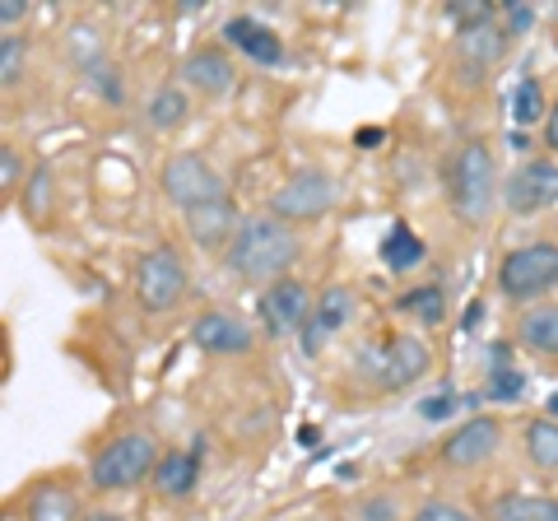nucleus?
<instances>
[{"mask_svg": "<svg viewBox=\"0 0 558 521\" xmlns=\"http://www.w3.org/2000/svg\"><path fill=\"white\" fill-rule=\"evenodd\" d=\"M303 242L299 233L289 229L284 219L275 215H252L242 219L238 238L229 242V252H223V266H229L238 280H284V270L299 260Z\"/></svg>", "mask_w": 558, "mask_h": 521, "instance_id": "f257e3e1", "label": "nucleus"}, {"mask_svg": "<svg viewBox=\"0 0 558 521\" xmlns=\"http://www.w3.org/2000/svg\"><path fill=\"white\" fill-rule=\"evenodd\" d=\"M447 196L457 205L461 219H484L494 210V196H498V172H494V154L488 145L470 141L451 154L447 163Z\"/></svg>", "mask_w": 558, "mask_h": 521, "instance_id": "f03ea898", "label": "nucleus"}, {"mask_svg": "<svg viewBox=\"0 0 558 521\" xmlns=\"http://www.w3.org/2000/svg\"><path fill=\"white\" fill-rule=\"evenodd\" d=\"M159 471V447L149 433H117L112 443H102L94 451V489H131L140 480H154Z\"/></svg>", "mask_w": 558, "mask_h": 521, "instance_id": "7ed1b4c3", "label": "nucleus"}, {"mask_svg": "<svg viewBox=\"0 0 558 521\" xmlns=\"http://www.w3.org/2000/svg\"><path fill=\"white\" fill-rule=\"evenodd\" d=\"M498 289L517 303L558 289V242H526V247H512L498 260Z\"/></svg>", "mask_w": 558, "mask_h": 521, "instance_id": "20e7f679", "label": "nucleus"}, {"mask_svg": "<svg viewBox=\"0 0 558 521\" xmlns=\"http://www.w3.org/2000/svg\"><path fill=\"white\" fill-rule=\"evenodd\" d=\"M135 299L145 312H172L186 299V266L172 247H154L135 266Z\"/></svg>", "mask_w": 558, "mask_h": 521, "instance_id": "39448f33", "label": "nucleus"}, {"mask_svg": "<svg viewBox=\"0 0 558 521\" xmlns=\"http://www.w3.org/2000/svg\"><path fill=\"white\" fill-rule=\"evenodd\" d=\"M159 186L182 215L196 210V205H205V201L229 196V191H223V178L201 159V154H172V159L163 163V172H159Z\"/></svg>", "mask_w": 558, "mask_h": 521, "instance_id": "423d86ee", "label": "nucleus"}, {"mask_svg": "<svg viewBox=\"0 0 558 521\" xmlns=\"http://www.w3.org/2000/svg\"><path fill=\"white\" fill-rule=\"evenodd\" d=\"M330 205H336V182H330L322 168H303L270 196V215L284 219V223L289 219L307 223V219H322Z\"/></svg>", "mask_w": 558, "mask_h": 521, "instance_id": "0eeeda50", "label": "nucleus"}, {"mask_svg": "<svg viewBox=\"0 0 558 521\" xmlns=\"http://www.w3.org/2000/svg\"><path fill=\"white\" fill-rule=\"evenodd\" d=\"M428 363H433V354L418 336H387L373 354V377H377V387H387V391H405L428 373Z\"/></svg>", "mask_w": 558, "mask_h": 521, "instance_id": "6e6552de", "label": "nucleus"}, {"mask_svg": "<svg viewBox=\"0 0 558 521\" xmlns=\"http://www.w3.org/2000/svg\"><path fill=\"white\" fill-rule=\"evenodd\" d=\"M312 289L303 280H293V275H284V280H275L266 293H260V326H266L270 336H289V331H303L307 317H312Z\"/></svg>", "mask_w": 558, "mask_h": 521, "instance_id": "1a4fd4ad", "label": "nucleus"}, {"mask_svg": "<svg viewBox=\"0 0 558 521\" xmlns=\"http://www.w3.org/2000/svg\"><path fill=\"white\" fill-rule=\"evenodd\" d=\"M502 201H508L512 215H539L558 205V163L554 159H526L508 186H502Z\"/></svg>", "mask_w": 558, "mask_h": 521, "instance_id": "9d476101", "label": "nucleus"}, {"mask_svg": "<svg viewBox=\"0 0 558 521\" xmlns=\"http://www.w3.org/2000/svg\"><path fill=\"white\" fill-rule=\"evenodd\" d=\"M354 307H359V299H354V289H349V284H330L326 293H317V307H312L307 326L299 331L303 336V354L326 350V340L354 322Z\"/></svg>", "mask_w": 558, "mask_h": 521, "instance_id": "9b49d317", "label": "nucleus"}, {"mask_svg": "<svg viewBox=\"0 0 558 521\" xmlns=\"http://www.w3.org/2000/svg\"><path fill=\"white\" fill-rule=\"evenodd\" d=\"M498 447H502V424L494 420V414H475V420H465L442 443V461L457 465V471H465V465H484Z\"/></svg>", "mask_w": 558, "mask_h": 521, "instance_id": "f8f14e48", "label": "nucleus"}, {"mask_svg": "<svg viewBox=\"0 0 558 521\" xmlns=\"http://www.w3.org/2000/svg\"><path fill=\"white\" fill-rule=\"evenodd\" d=\"M191 340L201 344L205 354H247L252 350V331H247V322L233 317V312H201L196 322H191Z\"/></svg>", "mask_w": 558, "mask_h": 521, "instance_id": "ddd939ff", "label": "nucleus"}, {"mask_svg": "<svg viewBox=\"0 0 558 521\" xmlns=\"http://www.w3.org/2000/svg\"><path fill=\"white\" fill-rule=\"evenodd\" d=\"M238 229H242V219H238L229 196L205 201V205H196V210H186V233L196 238L201 247H223V242L238 238Z\"/></svg>", "mask_w": 558, "mask_h": 521, "instance_id": "4468645a", "label": "nucleus"}, {"mask_svg": "<svg viewBox=\"0 0 558 521\" xmlns=\"http://www.w3.org/2000/svg\"><path fill=\"white\" fill-rule=\"evenodd\" d=\"M182 80L191 84V89H201L209 98H219V94H229L233 89V61L223 57L219 47H201V51H191V57L182 61Z\"/></svg>", "mask_w": 558, "mask_h": 521, "instance_id": "2eb2a0df", "label": "nucleus"}, {"mask_svg": "<svg viewBox=\"0 0 558 521\" xmlns=\"http://www.w3.org/2000/svg\"><path fill=\"white\" fill-rule=\"evenodd\" d=\"M223 38H229L242 57H252L256 65H279L284 61V43H279V33L247 20V14H238V20L223 24Z\"/></svg>", "mask_w": 558, "mask_h": 521, "instance_id": "dca6fc26", "label": "nucleus"}, {"mask_svg": "<svg viewBox=\"0 0 558 521\" xmlns=\"http://www.w3.org/2000/svg\"><path fill=\"white\" fill-rule=\"evenodd\" d=\"M201 484V451H163L159 471H154V489L163 498H186Z\"/></svg>", "mask_w": 558, "mask_h": 521, "instance_id": "f3484780", "label": "nucleus"}, {"mask_svg": "<svg viewBox=\"0 0 558 521\" xmlns=\"http://www.w3.org/2000/svg\"><path fill=\"white\" fill-rule=\"evenodd\" d=\"M517 340L526 344L531 354L558 359V307L554 303L526 307V312H521V322H517Z\"/></svg>", "mask_w": 558, "mask_h": 521, "instance_id": "a211bd4d", "label": "nucleus"}, {"mask_svg": "<svg viewBox=\"0 0 558 521\" xmlns=\"http://www.w3.org/2000/svg\"><path fill=\"white\" fill-rule=\"evenodd\" d=\"M502 51H508V28L502 24H484L475 33H461V61L484 71V65H494Z\"/></svg>", "mask_w": 558, "mask_h": 521, "instance_id": "6ab92c4d", "label": "nucleus"}, {"mask_svg": "<svg viewBox=\"0 0 558 521\" xmlns=\"http://www.w3.org/2000/svg\"><path fill=\"white\" fill-rule=\"evenodd\" d=\"M145 117H149V126H154V131H178L182 121L191 117V102H186V94L178 89V84H159V89L149 94Z\"/></svg>", "mask_w": 558, "mask_h": 521, "instance_id": "aec40b11", "label": "nucleus"}, {"mask_svg": "<svg viewBox=\"0 0 558 521\" xmlns=\"http://www.w3.org/2000/svg\"><path fill=\"white\" fill-rule=\"evenodd\" d=\"M28 521H80L75 494H70L65 484H43V489H33V498H28Z\"/></svg>", "mask_w": 558, "mask_h": 521, "instance_id": "412c9836", "label": "nucleus"}, {"mask_svg": "<svg viewBox=\"0 0 558 521\" xmlns=\"http://www.w3.org/2000/svg\"><path fill=\"white\" fill-rule=\"evenodd\" d=\"M381 260H387V270H414L424 260V242L410 223H391V233L381 238Z\"/></svg>", "mask_w": 558, "mask_h": 521, "instance_id": "4be33fe9", "label": "nucleus"}, {"mask_svg": "<svg viewBox=\"0 0 558 521\" xmlns=\"http://www.w3.org/2000/svg\"><path fill=\"white\" fill-rule=\"evenodd\" d=\"M494 521H558V498L508 494L494 502Z\"/></svg>", "mask_w": 558, "mask_h": 521, "instance_id": "5701e85b", "label": "nucleus"}, {"mask_svg": "<svg viewBox=\"0 0 558 521\" xmlns=\"http://www.w3.org/2000/svg\"><path fill=\"white\" fill-rule=\"evenodd\" d=\"M396 312H405V317H418L424 326H438V322L447 317V293H442V284H418V289H410V293H400Z\"/></svg>", "mask_w": 558, "mask_h": 521, "instance_id": "b1692460", "label": "nucleus"}, {"mask_svg": "<svg viewBox=\"0 0 558 521\" xmlns=\"http://www.w3.org/2000/svg\"><path fill=\"white\" fill-rule=\"evenodd\" d=\"M526 457L539 471H558V420H531L526 424Z\"/></svg>", "mask_w": 558, "mask_h": 521, "instance_id": "393cba45", "label": "nucleus"}, {"mask_svg": "<svg viewBox=\"0 0 558 521\" xmlns=\"http://www.w3.org/2000/svg\"><path fill=\"white\" fill-rule=\"evenodd\" d=\"M539 117H549L545 112V89H539V80H517V89H512V121L517 126H535Z\"/></svg>", "mask_w": 558, "mask_h": 521, "instance_id": "a878e982", "label": "nucleus"}, {"mask_svg": "<svg viewBox=\"0 0 558 521\" xmlns=\"http://www.w3.org/2000/svg\"><path fill=\"white\" fill-rule=\"evenodd\" d=\"M447 14H451V24H457L461 33H475V28L498 20V5L494 0H451Z\"/></svg>", "mask_w": 558, "mask_h": 521, "instance_id": "bb28decb", "label": "nucleus"}, {"mask_svg": "<svg viewBox=\"0 0 558 521\" xmlns=\"http://www.w3.org/2000/svg\"><path fill=\"white\" fill-rule=\"evenodd\" d=\"M488 377H494V381H488V396H494V401H517V396L526 391V377H521L508 363V350L494 354V373H488Z\"/></svg>", "mask_w": 558, "mask_h": 521, "instance_id": "cd10ccee", "label": "nucleus"}, {"mask_svg": "<svg viewBox=\"0 0 558 521\" xmlns=\"http://www.w3.org/2000/svg\"><path fill=\"white\" fill-rule=\"evenodd\" d=\"M20 71H24V43L14 38V33H5V38H0V84L14 89V84H20Z\"/></svg>", "mask_w": 558, "mask_h": 521, "instance_id": "c85d7f7f", "label": "nucleus"}, {"mask_svg": "<svg viewBox=\"0 0 558 521\" xmlns=\"http://www.w3.org/2000/svg\"><path fill=\"white\" fill-rule=\"evenodd\" d=\"M475 405V396H457V391H438V396H428L424 405H418V414L424 420H447L451 410H470Z\"/></svg>", "mask_w": 558, "mask_h": 521, "instance_id": "c756f323", "label": "nucleus"}, {"mask_svg": "<svg viewBox=\"0 0 558 521\" xmlns=\"http://www.w3.org/2000/svg\"><path fill=\"white\" fill-rule=\"evenodd\" d=\"M20 178H24V159H20V149H14V145H5V149H0V191L10 196V191L20 186Z\"/></svg>", "mask_w": 558, "mask_h": 521, "instance_id": "7c9ffc66", "label": "nucleus"}, {"mask_svg": "<svg viewBox=\"0 0 558 521\" xmlns=\"http://www.w3.org/2000/svg\"><path fill=\"white\" fill-rule=\"evenodd\" d=\"M410 521H475V517L457 508V502H428V508H418Z\"/></svg>", "mask_w": 558, "mask_h": 521, "instance_id": "2f4dec72", "label": "nucleus"}, {"mask_svg": "<svg viewBox=\"0 0 558 521\" xmlns=\"http://www.w3.org/2000/svg\"><path fill=\"white\" fill-rule=\"evenodd\" d=\"M24 14H28V5H24V0H0V28H14V24H20L24 20Z\"/></svg>", "mask_w": 558, "mask_h": 521, "instance_id": "473e14b6", "label": "nucleus"}, {"mask_svg": "<svg viewBox=\"0 0 558 521\" xmlns=\"http://www.w3.org/2000/svg\"><path fill=\"white\" fill-rule=\"evenodd\" d=\"M502 14H508L512 28H526V24H531V5H526V0H508V5H502Z\"/></svg>", "mask_w": 558, "mask_h": 521, "instance_id": "72a5a7b5", "label": "nucleus"}, {"mask_svg": "<svg viewBox=\"0 0 558 521\" xmlns=\"http://www.w3.org/2000/svg\"><path fill=\"white\" fill-rule=\"evenodd\" d=\"M47 205V168H38V178L28 186V210H43Z\"/></svg>", "mask_w": 558, "mask_h": 521, "instance_id": "f704fd0d", "label": "nucleus"}, {"mask_svg": "<svg viewBox=\"0 0 558 521\" xmlns=\"http://www.w3.org/2000/svg\"><path fill=\"white\" fill-rule=\"evenodd\" d=\"M545 145L558 154V102L549 108V117H545Z\"/></svg>", "mask_w": 558, "mask_h": 521, "instance_id": "c9c22d12", "label": "nucleus"}, {"mask_svg": "<svg viewBox=\"0 0 558 521\" xmlns=\"http://www.w3.org/2000/svg\"><path fill=\"white\" fill-rule=\"evenodd\" d=\"M80 521H121V517H112V512H89V517H80Z\"/></svg>", "mask_w": 558, "mask_h": 521, "instance_id": "e433bc0d", "label": "nucleus"}, {"mask_svg": "<svg viewBox=\"0 0 558 521\" xmlns=\"http://www.w3.org/2000/svg\"><path fill=\"white\" fill-rule=\"evenodd\" d=\"M545 410H549V414H554V420H558V391L549 396V405H545Z\"/></svg>", "mask_w": 558, "mask_h": 521, "instance_id": "4c0bfd02", "label": "nucleus"}]
</instances>
